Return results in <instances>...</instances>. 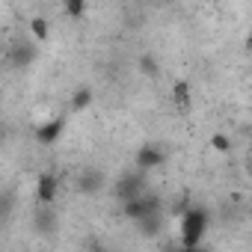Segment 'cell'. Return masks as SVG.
I'll return each mask as SVG.
<instances>
[{
	"label": "cell",
	"mask_w": 252,
	"mask_h": 252,
	"mask_svg": "<svg viewBox=\"0 0 252 252\" xmlns=\"http://www.w3.org/2000/svg\"><path fill=\"white\" fill-rule=\"evenodd\" d=\"M63 134H65V119L63 116H54L48 122H39L36 131H33V137H36L39 146H54V143L63 140Z\"/></svg>",
	"instance_id": "2"
},
{
	"label": "cell",
	"mask_w": 252,
	"mask_h": 252,
	"mask_svg": "<svg viewBox=\"0 0 252 252\" xmlns=\"http://www.w3.org/2000/svg\"><path fill=\"white\" fill-rule=\"evenodd\" d=\"M155 211H158V199H149V196H131V199H122V214L128 217V220H134V222L146 220V217L155 214Z\"/></svg>",
	"instance_id": "3"
},
{
	"label": "cell",
	"mask_w": 252,
	"mask_h": 252,
	"mask_svg": "<svg viewBox=\"0 0 252 252\" xmlns=\"http://www.w3.org/2000/svg\"><path fill=\"white\" fill-rule=\"evenodd\" d=\"M80 190L83 193H95V190H101V175L98 172H83V178H80Z\"/></svg>",
	"instance_id": "14"
},
{
	"label": "cell",
	"mask_w": 252,
	"mask_h": 252,
	"mask_svg": "<svg viewBox=\"0 0 252 252\" xmlns=\"http://www.w3.org/2000/svg\"><path fill=\"white\" fill-rule=\"evenodd\" d=\"M36 63V42L33 39H15L12 48H9V65L15 68H30Z\"/></svg>",
	"instance_id": "4"
},
{
	"label": "cell",
	"mask_w": 252,
	"mask_h": 252,
	"mask_svg": "<svg viewBox=\"0 0 252 252\" xmlns=\"http://www.w3.org/2000/svg\"><path fill=\"white\" fill-rule=\"evenodd\" d=\"M60 193V178L54 172H39L36 178V202L39 205H54Z\"/></svg>",
	"instance_id": "5"
},
{
	"label": "cell",
	"mask_w": 252,
	"mask_h": 252,
	"mask_svg": "<svg viewBox=\"0 0 252 252\" xmlns=\"http://www.w3.org/2000/svg\"><path fill=\"white\" fill-rule=\"evenodd\" d=\"M208 146H211V152H217V155H228V152H231V137L217 131V134H211Z\"/></svg>",
	"instance_id": "12"
},
{
	"label": "cell",
	"mask_w": 252,
	"mask_h": 252,
	"mask_svg": "<svg viewBox=\"0 0 252 252\" xmlns=\"http://www.w3.org/2000/svg\"><path fill=\"white\" fill-rule=\"evenodd\" d=\"M143 190H146V178H143V175H125V178L116 184V193H119V199L143 196Z\"/></svg>",
	"instance_id": "8"
},
{
	"label": "cell",
	"mask_w": 252,
	"mask_h": 252,
	"mask_svg": "<svg viewBox=\"0 0 252 252\" xmlns=\"http://www.w3.org/2000/svg\"><path fill=\"white\" fill-rule=\"evenodd\" d=\"M63 12H65L71 21L86 18V0H63Z\"/></svg>",
	"instance_id": "11"
},
{
	"label": "cell",
	"mask_w": 252,
	"mask_h": 252,
	"mask_svg": "<svg viewBox=\"0 0 252 252\" xmlns=\"http://www.w3.org/2000/svg\"><path fill=\"white\" fill-rule=\"evenodd\" d=\"M92 101H95L92 86H77V89H74V95H71V113H83V110H89V107H92Z\"/></svg>",
	"instance_id": "10"
},
{
	"label": "cell",
	"mask_w": 252,
	"mask_h": 252,
	"mask_svg": "<svg viewBox=\"0 0 252 252\" xmlns=\"http://www.w3.org/2000/svg\"><path fill=\"white\" fill-rule=\"evenodd\" d=\"M169 98H172V107L175 110L190 113V107H193V86L187 80H175L172 89H169Z\"/></svg>",
	"instance_id": "7"
},
{
	"label": "cell",
	"mask_w": 252,
	"mask_h": 252,
	"mask_svg": "<svg viewBox=\"0 0 252 252\" xmlns=\"http://www.w3.org/2000/svg\"><path fill=\"white\" fill-rule=\"evenodd\" d=\"M181 249H199L205 240V231L211 225V214L199 205L181 211Z\"/></svg>",
	"instance_id": "1"
},
{
	"label": "cell",
	"mask_w": 252,
	"mask_h": 252,
	"mask_svg": "<svg viewBox=\"0 0 252 252\" xmlns=\"http://www.w3.org/2000/svg\"><path fill=\"white\" fill-rule=\"evenodd\" d=\"M163 160H166V152L160 149V146H140L137 149V155H134V163L140 166V169H158V166H163Z\"/></svg>",
	"instance_id": "6"
},
{
	"label": "cell",
	"mask_w": 252,
	"mask_h": 252,
	"mask_svg": "<svg viewBox=\"0 0 252 252\" xmlns=\"http://www.w3.org/2000/svg\"><path fill=\"white\" fill-rule=\"evenodd\" d=\"M137 65H140V71H143L146 77H158V74H160V65H158V63H155V57H149V54H146V57H140V63H137Z\"/></svg>",
	"instance_id": "13"
},
{
	"label": "cell",
	"mask_w": 252,
	"mask_h": 252,
	"mask_svg": "<svg viewBox=\"0 0 252 252\" xmlns=\"http://www.w3.org/2000/svg\"><path fill=\"white\" fill-rule=\"evenodd\" d=\"M27 30H30V39L33 42H48L51 39V24H48V18L45 15H33L30 21H27Z\"/></svg>",
	"instance_id": "9"
}]
</instances>
